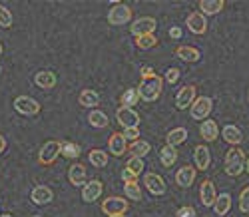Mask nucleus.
<instances>
[{
  "label": "nucleus",
  "instance_id": "obj_1",
  "mask_svg": "<svg viewBox=\"0 0 249 217\" xmlns=\"http://www.w3.org/2000/svg\"><path fill=\"white\" fill-rule=\"evenodd\" d=\"M163 90V80L158 74H150V76H142V82L138 86V96L142 102H158V98L161 96Z\"/></svg>",
  "mask_w": 249,
  "mask_h": 217
},
{
  "label": "nucleus",
  "instance_id": "obj_2",
  "mask_svg": "<svg viewBox=\"0 0 249 217\" xmlns=\"http://www.w3.org/2000/svg\"><path fill=\"white\" fill-rule=\"evenodd\" d=\"M245 162H247V158L243 154V149L241 147H231V149H227V154H225V162H223L225 167L223 169L230 178H237L245 169Z\"/></svg>",
  "mask_w": 249,
  "mask_h": 217
},
{
  "label": "nucleus",
  "instance_id": "obj_3",
  "mask_svg": "<svg viewBox=\"0 0 249 217\" xmlns=\"http://www.w3.org/2000/svg\"><path fill=\"white\" fill-rule=\"evenodd\" d=\"M132 20V8L128 4H122V2H114V6L108 12V22L112 26H124Z\"/></svg>",
  "mask_w": 249,
  "mask_h": 217
},
{
  "label": "nucleus",
  "instance_id": "obj_4",
  "mask_svg": "<svg viewBox=\"0 0 249 217\" xmlns=\"http://www.w3.org/2000/svg\"><path fill=\"white\" fill-rule=\"evenodd\" d=\"M62 154V142L58 140H50L46 142L42 147H40V154H38V162L42 163V165H52L58 156Z\"/></svg>",
  "mask_w": 249,
  "mask_h": 217
},
{
  "label": "nucleus",
  "instance_id": "obj_5",
  "mask_svg": "<svg viewBox=\"0 0 249 217\" xmlns=\"http://www.w3.org/2000/svg\"><path fill=\"white\" fill-rule=\"evenodd\" d=\"M212 110H213V100H212V98H207V96H199V98H196V102L192 104L190 114H192L194 120H201V122H205L207 118H210Z\"/></svg>",
  "mask_w": 249,
  "mask_h": 217
},
{
  "label": "nucleus",
  "instance_id": "obj_6",
  "mask_svg": "<svg viewBox=\"0 0 249 217\" xmlns=\"http://www.w3.org/2000/svg\"><path fill=\"white\" fill-rule=\"evenodd\" d=\"M14 110L22 116H38L40 114V104L38 100L30 98V96H18L14 100Z\"/></svg>",
  "mask_w": 249,
  "mask_h": 217
},
{
  "label": "nucleus",
  "instance_id": "obj_7",
  "mask_svg": "<svg viewBox=\"0 0 249 217\" xmlns=\"http://www.w3.org/2000/svg\"><path fill=\"white\" fill-rule=\"evenodd\" d=\"M128 207H130V203H128V199H124V198H108V199H104L102 201V211L106 213L108 217H112V215H124L128 211Z\"/></svg>",
  "mask_w": 249,
  "mask_h": 217
},
{
  "label": "nucleus",
  "instance_id": "obj_8",
  "mask_svg": "<svg viewBox=\"0 0 249 217\" xmlns=\"http://www.w3.org/2000/svg\"><path fill=\"white\" fill-rule=\"evenodd\" d=\"M116 120L124 129L140 126V114L134 110V108H118L116 110Z\"/></svg>",
  "mask_w": 249,
  "mask_h": 217
},
{
  "label": "nucleus",
  "instance_id": "obj_9",
  "mask_svg": "<svg viewBox=\"0 0 249 217\" xmlns=\"http://www.w3.org/2000/svg\"><path fill=\"white\" fill-rule=\"evenodd\" d=\"M156 28H158L156 18H152V16H142V18H138L136 22L132 24V34H134L136 38L148 36V34H154Z\"/></svg>",
  "mask_w": 249,
  "mask_h": 217
},
{
  "label": "nucleus",
  "instance_id": "obj_10",
  "mask_svg": "<svg viewBox=\"0 0 249 217\" xmlns=\"http://www.w3.org/2000/svg\"><path fill=\"white\" fill-rule=\"evenodd\" d=\"M196 86L188 84V86H183V88L178 92L176 96V106H178V110H188V108H192V104L196 102Z\"/></svg>",
  "mask_w": 249,
  "mask_h": 217
},
{
  "label": "nucleus",
  "instance_id": "obj_11",
  "mask_svg": "<svg viewBox=\"0 0 249 217\" xmlns=\"http://www.w3.org/2000/svg\"><path fill=\"white\" fill-rule=\"evenodd\" d=\"M217 199V191H215V183L212 180H203L201 187H199V201L203 207H213Z\"/></svg>",
  "mask_w": 249,
  "mask_h": 217
},
{
  "label": "nucleus",
  "instance_id": "obj_12",
  "mask_svg": "<svg viewBox=\"0 0 249 217\" xmlns=\"http://www.w3.org/2000/svg\"><path fill=\"white\" fill-rule=\"evenodd\" d=\"M102 193H104V183L100 180H92V181L84 183V187H82V199H84L86 203H92V201L100 199Z\"/></svg>",
  "mask_w": 249,
  "mask_h": 217
},
{
  "label": "nucleus",
  "instance_id": "obj_13",
  "mask_svg": "<svg viewBox=\"0 0 249 217\" xmlns=\"http://www.w3.org/2000/svg\"><path fill=\"white\" fill-rule=\"evenodd\" d=\"M143 183H146V187H148V191L150 193H154V195H163L165 193V181H163V178L161 176H158L156 171H148L146 176H143Z\"/></svg>",
  "mask_w": 249,
  "mask_h": 217
},
{
  "label": "nucleus",
  "instance_id": "obj_14",
  "mask_svg": "<svg viewBox=\"0 0 249 217\" xmlns=\"http://www.w3.org/2000/svg\"><path fill=\"white\" fill-rule=\"evenodd\" d=\"M108 147H110V154L112 156H116V158L124 156L128 151V140H126V136H124L122 132H114L110 136V140H108Z\"/></svg>",
  "mask_w": 249,
  "mask_h": 217
},
{
  "label": "nucleus",
  "instance_id": "obj_15",
  "mask_svg": "<svg viewBox=\"0 0 249 217\" xmlns=\"http://www.w3.org/2000/svg\"><path fill=\"white\" fill-rule=\"evenodd\" d=\"M54 199V191L48 185H36L30 193V201L34 205H48Z\"/></svg>",
  "mask_w": 249,
  "mask_h": 217
},
{
  "label": "nucleus",
  "instance_id": "obj_16",
  "mask_svg": "<svg viewBox=\"0 0 249 217\" xmlns=\"http://www.w3.org/2000/svg\"><path fill=\"white\" fill-rule=\"evenodd\" d=\"M185 24H188V30L192 34L201 36V34L207 32V20H205V16L201 12H192L188 16V20H185Z\"/></svg>",
  "mask_w": 249,
  "mask_h": 217
},
{
  "label": "nucleus",
  "instance_id": "obj_17",
  "mask_svg": "<svg viewBox=\"0 0 249 217\" xmlns=\"http://www.w3.org/2000/svg\"><path fill=\"white\" fill-rule=\"evenodd\" d=\"M196 176H197V169L192 167V165H183L178 169L176 173V183L179 187H192L194 181H196Z\"/></svg>",
  "mask_w": 249,
  "mask_h": 217
},
{
  "label": "nucleus",
  "instance_id": "obj_18",
  "mask_svg": "<svg viewBox=\"0 0 249 217\" xmlns=\"http://www.w3.org/2000/svg\"><path fill=\"white\" fill-rule=\"evenodd\" d=\"M194 162H196V169H201V171H205L212 165V151L207 149V145L194 147Z\"/></svg>",
  "mask_w": 249,
  "mask_h": 217
},
{
  "label": "nucleus",
  "instance_id": "obj_19",
  "mask_svg": "<svg viewBox=\"0 0 249 217\" xmlns=\"http://www.w3.org/2000/svg\"><path fill=\"white\" fill-rule=\"evenodd\" d=\"M221 136H223V140L230 144V145H233V147H237L241 142H243V134H241V129L237 127V126H233V124H227V126H223V129H221Z\"/></svg>",
  "mask_w": 249,
  "mask_h": 217
},
{
  "label": "nucleus",
  "instance_id": "obj_20",
  "mask_svg": "<svg viewBox=\"0 0 249 217\" xmlns=\"http://www.w3.org/2000/svg\"><path fill=\"white\" fill-rule=\"evenodd\" d=\"M56 82H58V78L50 70H42V72H38L34 76V84L38 86V88H42V90H52L56 86Z\"/></svg>",
  "mask_w": 249,
  "mask_h": 217
},
{
  "label": "nucleus",
  "instance_id": "obj_21",
  "mask_svg": "<svg viewBox=\"0 0 249 217\" xmlns=\"http://www.w3.org/2000/svg\"><path fill=\"white\" fill-rule=\"evenodd\" d=\"M199 136H201L205 142H215L217 136H219L217 122H213V120H205V122H201V126H199Z\"/></svg>",
  "mask_w": 249,
  "mask_h": 217
},
{
  "label": "nucleus",
  "instance_id": "obj_22",
  "mask_svg": "<svg viewBox=\"0 0 249 217\" xmlns=\"http://www.w3.org/2000/svg\"><path fill=\"white\" fill-rule=\"evenodd\" d=\"M225 2L223 0H199V12L203 16H213L223 10Z\"/></svg>",
  "mask_w": 249,
  "mask_h": 217
},
{
  "label": "nucleus",
  "instance_id": "obj_23",
  "mask_svg": "<svg viewBox=\"0 0 249 217\" xmlns=\"http://www.w3.org/2000/svg\"><path fill=\"white\" fill-rule=\"evenodd\" d=\"M68 180H70V183L72 185H84L86 183V167L82 165V163H74V165H70V169H68Z\"/></svg>",
  "mask_w": 249,
  "mask_h": 217
},
{
  "label": "nucleus",
  "instance_id": "obj_24",
  "mask_svg": "<svg viewBox=\"0 0 249 217\" xmlns=\"http://www.w3.org/2000/svg\"><path fill=\"white\" fill-rule=\"evenodd\" d=\"M78 104L84 108H92V110H98L100 106V94L94 90H82L78 96Z\"/></svg>",
  "mask_w": 249,
  "mask_h": 217
},
{
  "label": "nucleus",
  "instance_id": "obj_25",
  "mask_svg": "<svg viewBox=\"0 0 249 217\" xmlns=\"http://www.w3.org/2000/svg\"><path fill=\"white\" fill-rule=\"evenodd\" d=\"M176 56L179 58V60H183V62H199V58H201V52L197 50V48H194V46H178L176 48Z\"/></svg>",
  "mask_w": 249,
  "mask_h": 217
},
{
  "label": "nucleus",
  "instance_id": "obj_26",
  "mask_svg": "<svg viewBox=\"0 0 249 217\" xmlns=\"http://www.w3.org/2000/svg\"><path fill=\"white\" fill-rule=\"evenodd\" d=\"M128 151L132 154V158H146L150 151H152V145H150V142H143V140H138V142H132L130 145H128Z\"/></svg>",
  "mask_w": 249,
  "mask_h": 217
},
{
  "label": "nucleus",
  "instance_id": "obj_27",
  "mask_svg": "<svg viewBox=\"0 0 249 217\" xmlns=\"http://www.w3.org/2000/svg\"><path fill=\"white\" fill-rule=\"evenodd\" d=\"M230 209H231V195H230V193H221V195H217V199H215V203H213V211H215V215L223 217V215L230 213Z\"/></svg>",
  "mask_w": 249,
  "mask_h": 217
},
{
  "label": "nucleus",
  "instance_id": "obj_28",
  "mask_svg": "<svg viewBox=\"0 0 249 217\" xmlns=\"http://www.w3.org/2000/svg\"><path fill=\"white\" fill-rule=\"evenodd\" d=\"M160 162H161V165H165V167H172V165L178 162V149L165 144V145L160 149Z\"/></svg>",
  "mask_w": 249,
  "mask_h": 217
},
{
  "label": "nucleus",
  "instance_id": "obj_29",
  "mask_svg": "<svg viewBox=\"0 0 249 217\" xmlns=\"http://www.w3.org/2000/svg\"><path fill=\"white\" fill-rule=\"evenodd\" d=\"M185 140H188V129L185 127H174L172 132H168V136H165V142H168V145H172V147H178Z\"/></svg>",
  "mask_w": 249,
  "mask_h": 217
},
{
  "label": "nucleus",
  "instance_id": "obj_30",
  "mask_svg": "<svg viewBox=\"0 0 249 217\" xmlns=\"http://www.w3.org/2000/svg\"><path fill=\"white\" fill-rule=\"evenodd\" d=\"M88 122H90V126H94V127H98V129L108 127V124H110L108 116L104 114L102 110H92V112L88 114Z\"/></svg>",
  "mask_w": 249,
  "mask_h": 217
},
{
  "label": "nucleus",
  "instance_id": "obj_31",
  "mask_svg": "<svg viewBox=\"0 0 249 217\" xmlns=\"http://www.w3.org/2000/svg\"><path fill=\"white\" fill-rule=\"evenodd\" d=\"M108 151H104V149H92L90 154H88V162L94 165V167H106L108 163Z\"/></svg>",
  "mask_w": 249,
  "mask_h": 217
},
{
  "label": "nucleus",
  "instance_id": "obj_32",
  "mask_svg": "<svg viewBox=\"0 0 249 217\" xmlns=\"http://www.w3.org/2000/svg\"><path fill=\"white\" fill-rule=\"evenodd\" d=\"M124 191H126V198L128 199H134V201H142L143 195H142V187L138 181H132V183H126L124 185Z\"/></svg>",
  "mask_w": 249,
  "mask_h": 217
},
{
  "label": "nucleus",
  "instance_id": "obj_33",
  "mask_svg": "<svg viewBox=\"0 0 249 217\" xmlns=\"http://www.w3.org/2000/svg\"><path fill=\"white\" fill-rule=\"evenodd\" d=\"M138 102H140V96H138V90H134V88L126 90V92L122 94V98H120L122 108H132V106H136Z\"/></svg>",
  "mask_w": 249,
  "mask_h": 217
},
{
  "label": "nucleus",
  "instance_id": "obj_34",
  "mask_svg": "<svg viewBox=\"0 0 249 217\" xmlns=\"http://www.w3.org/2000/svg\"><path fill=\"white\" fill-rule=\"evenodd\" d=\"M80 145H76V144H72V142H64L62 144V156L64 158H68V160H78L80 158Z\"/></svg>",
  "mask_w": 249,
  "mask_h": 217
},
{
  "label": "nucleus",
  "instance_id": "obj_35",
  "mask_svg": "<svg viewBox=\"0 0 249 217\" xmlns=\"http://www.w3.org/2000/svg\"><path fill=\"white\" fill-rule=\"evenodd\" d=\"M136 46L142 48V50H150L154 46H158V38L154 34H148V36H140L136 38Z\"/></svg>",
  "mask_w": 249,
  "mask_h": 217
},
{
  "label": "nucleus",
  "instance_id": "obj_36",
  "mask_svg": "<svg viewBox=\"0 0 249 217\" xmlns=\"http://www.w3.org/2000/svg\"><path fill=\"white\" fill-rule=\"evenodd\" d=\"M126 169H130L134 176H140V173L143 171V160L142 158H130L128 163H126Z\"/></svg>",
  "mask_w": 249,
  "mask_h": 217
},
{
  "label": "nucleus",
  "instance_id": "obj_37",
  "mask_svg": "<svg viewBox=\"0 0 249 217\" xmlns=\"http://www.w3.org/2000/svg\"><path fill=\"white\" fill-rule=\"evenodd\" d=\"M12 26V12L0 4V28H10Z\"/></svg>",
  "mask_w": 249,
  "mask_h": 217
},
{
  "label": "nucleus",
  "instance_id": "obj_38",
  "mask_svg": "<svg viewBox=\"0 0 249 217\" xmlns=\"http://www.w3.org/2000/svg\"><path fill=\"white\" fill-rule=\"evenodd\" d=\"M239 211L241 213H249V185L241 189L239 193Z\"/></svg>",
  "mask_w": 249,
  "mask_h": 217
},
{
  "label": "nucleus",
  "instance_id": "obj_39",
  "mask_svg": "<svg viewBox=\"0 0 249 217\" xmlns=\"http://www.w3.org/2000/svg\"><path fill=\"white\" fill-rule=\"evenodd\" d=\"M196 215L197 213H196V209L192 205H183V207H179L176 211V217H196Z\"/></svg>",
  "mask_w": 249,
  "mask_h": 217
},
{
  "label": "nucleus",
  "instance_id": "obj_40",
  "mask_svg": "<svg viewBox=\"0 0 249 217\" xmlns=\"http://www.w3.org/2000/svg\"><path fill=\"white\" fill-rule=\"evenodd\" d=\"M122 134L126 136V140H130V142H138V138H140V129H138V127H126Z\"/></svg>",
  "mask_w": 249,
  "mask_h": 217
},
{
  "label": "nucleus",
  "instance_id": "obj_41",
  "mask_svg": "<svg viewBox=\"0 0 249 217\" xmlns=\"http://www.w3.org/2000/svg\"><path fill=\"white\" fill-rule=\"evenodd\" d=\"M179 80V70L178 68H170L168 72H165V82L168 84H176Z\"/></svg>",
  "mask_w": 249,
  "mask_h": 217
},
{
  "label": "nucleus",
  "instance_id": "obj_42",
  "mask_svg": "<svg viewBox=\"0 0 249 217\" xmlns=\"http://www.w3.org/2000/svg\"><path fill=\"white\" fill-rule=\"evenodd\" d=\"M122 180L126 181V183H132V181H138V176H134V173H132L130 169L124 167V169H122Z\"/></svg>",
  "mask_w": 249,
  "mask_h": 217
},
{
  "label": "nucleus",
  "instance_id": "obj_43",
  "mask_svg": "<svg viewBox=\"0 0 249 217\" xmlns=\"http://www.w3.org/2000/svg\"><path fill=\"white\" fill-rule=\"evenodd\" d=\"M170 36L178 40V38H181V30H179L178 26H174V28H170Z\"/></svg>",
  "mask_w": 249,
  "mask_h": 217
},
{
  "label": "nucleus",
  "instance_id": "obj_44",
  "mask_svg": "<svg viewBox=\"0 0 249 217\" xmlns=\"http://www.w3.org/2000/svg\"><path fill=\"white\" fill-rule=\"evenodd\" d=\"M4 149H6V138H4L2 134H0V154H2Z\"/></svg>",
  "mask_w": 249,
  "mask_h": 217
},
{
  "label": "nucleus",
  "instance_id": "obj_45",
  "mask_svg": "<svg viewBox=\"0 0 249 217\" xmlns=\"http://www.w3.org/2000/svg\"><path fill=\"white\" fill-rule=\"evenodd\" d=\"M150 74H154V70H152L150 66H146V68H142V76H150Z\"/></svg>",
  "mask_w": 249,
  "mask_h": 217
},
{
  "label": "nucleus",
  "instance_id": "obj_46",
  "mask_svg": "<svg viewBox=\"0 0 249 217\" xmlns=\"http://www.w3.org/2000/svg\"><path fill=\"white\" fill-rule=\"evenodd\" d=\"M245 171L249 173V158H247V162H245Z\"/></svg>",
  "mask_w": 249,
  "mask_h": 217
},
{
  "label": "nucleus",
  "instance_id": "obj_47",
  "mask_svg": "<svg viewBox=\"0 0 249 217\" xmlns=\"http://www.w3.org/2000/svg\"><path fill=\"white\" fill-rule=\"evenodd\" d=\"M0 217H14V215H10V213H4V215H0Z\"/></svg>",
  "mask_w": 249,
  "mask_h": 217
},
{
  "label": "nucleus",
  "instance_id": "obj_48",
  "mask_svg": "<svg viewBox=\"0 0 249 217\" xmlns=\"http://www.w3.org/2000/svg\"><path fill=\"white\" fill-rule=\"evenodd\" d=\"M0 56H2V44H0Z\"/></svg>",
  "mask_w": 249,
  "mask_h": 217
},
{
  "label": "nucleus",
  "instance_id": "obj_49",
  "mask_svg": "<svg viewBox=\"0 0 249 217\" xmlns=\"http://www.w3.org/2000/svg\"><path fill=\"white\" fill-rule=\"evenodd\" d=\"M112 217H126V215H112Z\"/></svg>",
  "mask_w": 249,
  "mask_h": 217
},
{
  "label": "nucleus",
  "instance_id": "obj_50",
  "mask_svg": "<svg viewBox=\"0 0 249 217\" xmlns=\"http://www.w3.org/2000/svg\"><path fill=\"white\" fill-rule=\"evenodd\" d=\"M32 217H44V215H32Z\"/></svg>",
  "mask_w": 249,
  "mask_h": 217
},
{
  "label": "nucleus",
  "instance_id": "obj_51",
  "mask_svg": "<svg viewBox=\"0 0 249 217\" xmlns=\"http://www.w3.org/2000/svg\"><path fill=\"white\" fill-rule=\"evenodd\" d=\"M0 74H2V66H0Z\"/></svg>",
  "mask_w": 249,
  "mask_h": 217
},
{
  "label": "nucleus",
  "instance_id": "obj_52",
  "mask_svg": "<svg viewBox=\"0 0 249 217\" xmlns=\"http://www.w3.org/2000/svg\"><path fill=\"white\" fill-rule=\"evenodd\" d=\"M247 102H249V92H247Z\"/></svg>",
  "mask_w": 249,
  "mask_h": 217
}]
</instances>
